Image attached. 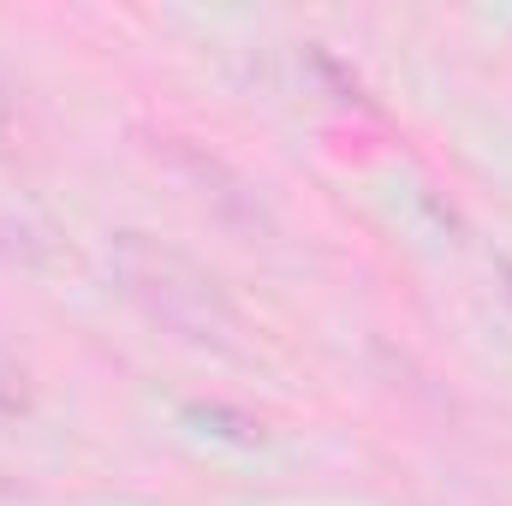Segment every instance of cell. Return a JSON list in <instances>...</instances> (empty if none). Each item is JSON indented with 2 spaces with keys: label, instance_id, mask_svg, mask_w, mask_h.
I'll return each mask as SVG.
<instances>
[{
  "label": "cell",
  "instance_id": "1",
  "mask_svg": "<svg viewBox=\"0 0 512 506\" xmlns=\"http://www.w3.org/2000/svg\"><path fill=\"white\" fill-rule=\"evenodd\" d=\"M108 274H114L120 298L155 334H167L191 352H215V358L245 352V334H251L245 310L233 304L221 274L203 268L191 251H179L143 227H120L108 239Z\"/></svg>",
  "mask_w": 512,
  "mask_h": 506
},
{
  "label": "cell",
  "instance_id": "2",
  "mask_svg": "<svg viewBox=\"0 0 512 506\" xmlns=\"http://www.w3.org/2000/svg\"><path fill=\"white\" fill-rule=\"evenodd\" d=\"M143 155L155 161V173L227 239L239 245H274L280 239V209L274 197L256 185L239 161H227L221 149H209L203 137L185 131H143Z\"/></svg>",
  "mask_w": 512,
  "mask_h": 506
},
{
  "label": "cell",
  "instance_id": "3",
  "mask_svg": "<svg viewBox=\"0 0 512 506\" xmlns=\"http://www.w3.org/2000/svg\"><path fill=\"white\" fill-rule=\"evenodd\" d=\"M12 131H18V108H12V90L0 84V149L12 143Z\"/></svg>",
  "mask_w": 512,
  "mask_h": 506
}]
</instances>
